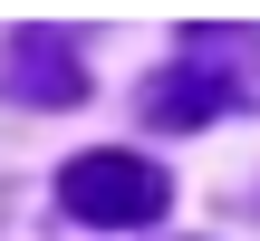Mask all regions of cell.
I'll list each match as a JSON object with an SVG mask.
<instances>
[{"mask_svg": "<svg viewBox=\"0 0 260 241\" xmlns=\"http://www.w3.org/2000/svg\"><path fill=\"white\" fill-rule=\"evenodd\" d=\"M222 106H260V39L251 29H193L174 68H154L145 87V116L154 126H212Z\"/></svg>", "mask_w": 260, "mask_h": 241, "instance_id": "obj_1", "label": "cell"}, {"mask_svg": "<svg viewBox=\"0 0 260 241\" xmlns=\"http://www.w3.org/2000/svg\"><path fill=\"white\" fill-rule=\"evenodd\" d=\"M58 203H68L77 222L135 232V222H164L174 184H164V164H145V155H125V145H96V155H77V164L58 174Z\"/></svg>", "mask_w": 260, "mask_h": 241, "instance_id": "obj_2", "label": "cell"}, {"mask_svg": "<svg viewBox=\"0 0 260 241\" xmlns=\"http://www.w3.org/2000/svg\"><path fill=\"white\" fill-rule=\"evenodd\" d=\"M0 97H19V106H77V97H87L77 39H58V29H19V39H0Z\"/></svg>", "mask_w": 260, "mask_h": 241, "instance_id": "obj_3", "label": "cell"}]
</instances>
